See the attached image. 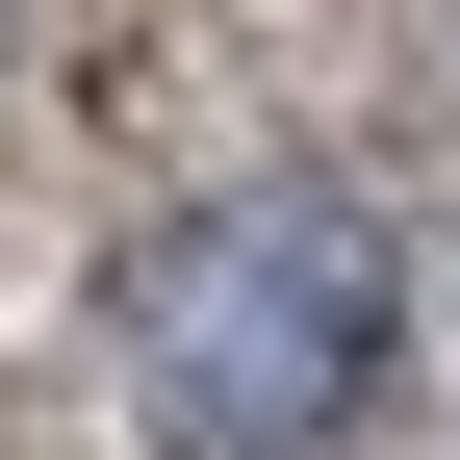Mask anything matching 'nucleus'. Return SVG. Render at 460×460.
<instances>
[{
    "label": "nucleus",
    "mask_w": 460,
    "mask_h": 460,
    "mask_svg": "<svg viewBox=\"0 0 460 460\" xmlns=\"http://www.w3.org/2000/svg\"><path fill=\"white\" fill-rule=\"evenodd\" d=\"M384 358H410V281L332 180H230L102 281V384L154 460H332L384 410Z\"/></svg>",
    "instance_id": "nucleus-1"
}]
</instances>
